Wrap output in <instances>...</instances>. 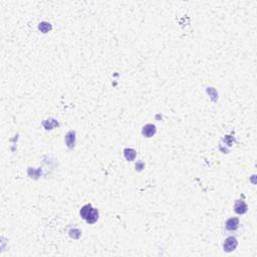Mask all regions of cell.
Here are the masks:
<instances>
[{
  "mask_svg": "<svg viewBox=\"0 0 257 257\" xmlns=\"http://www.w3.org/2000/svg\"><path fill=\"white\" fill-rule=\"evenodd\" d=\"M246 210H247V206L243 201H239V202L236 203L235 211L237 212V213L242 214V213H244V212H246Z\"/></svg>",
  "mask_w": 257,
  "mask_h": 257,
  "instance_id": "4",
  "label": "cell"
},
{
  "mask_svg": "<svg viewBox=\"0 0 257 257\" xmlns=\"http://www.w3.org/2000/svg\"><path fill=\"white\" fill-rule=\"evenodd\" d=\"M237 246V241L235 238L233 237H229L226 241H225L224 244V249L226 251H232L235 249V247Z\"/></svg>",
  "mask_w": 257,
  "mask_h": 257,
  "instance_id": "2",
  "label": "cell"
},
{
  "mask_svg": "<svg viewBox=\"0 0 257 257\" xmlns=\"http://www.w3.org/2000/svg\"><path fill=\"white\" fill-rule=\"evenodd\" d=\"M80 215H82V217L87 221V222L91 223V224L96 222L98 217V210L93 208L92 205H89V204L83 207L82 210H80Z\"/></svg>",
  "mask_w": 257,
  "mask_h": 257,
  "instance_id": "1",
  "label": "cell"
},
{
  "mask_svg": "<svg viewBox=\"0 0 257 257\" xmlns=\"http://www.w3.org/2000/svg\"><path fill=\"white\" fill-rule=\"evenodd\" d=\"M156 132V129H155V126L153 125H147L145 128H144V131H143V134L145 135L146 137H151L153 135L155 134Z\"/></svg>",
  "mask_w": 257,
  "mask_h": 257,
  "instance_id": "3",
  "label": "cell"
},
{
  "mask_svg": "<svg viewBox=\"0 0 257 257\" xmlns=\"http://www.w3.org/2000/svg\"><path fill=\"white\" fill-rule=\"evenodd\" d=\"M126 152V151H125ZM125 155H126V158H127V159L129 160V161H131V160H133L134 158H135V156H136V153H135V151H133L132 152V154H128L127 152L125 153Z\"/></svg>",
  "mask_w": 257,
  "mask_h": 257,
  "instance_id": "5",
  "label": "cell"
}]
</instances>
